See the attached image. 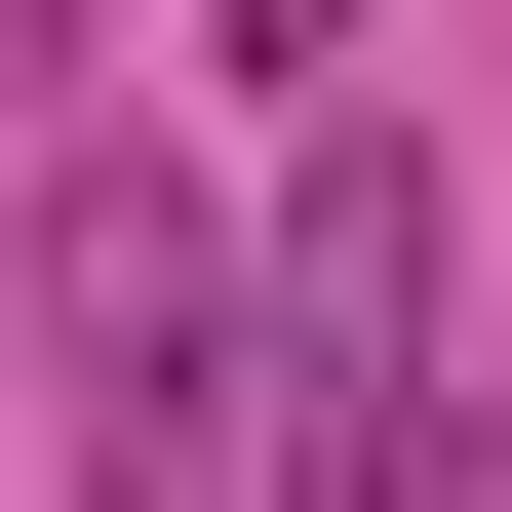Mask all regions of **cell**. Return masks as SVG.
Instances as JSON below:
<instances>
[{"label": "cell", "mask_w": 512, "mask_h": 512, "mask_svg": "<svg viewBox=\"0 0 512 512\" xmlns=\"http://www.w3.org/2000/svg\"><path fill=\"white\" fill-rule=\"evenodd\" d=\"M276 473L316 512H473V316H434V158H355L276 197Z\"/></svg>", "instance_id": "cell-1"}, {"label": "cell", "mask_w": 512, "mask_h": 512, "mask_svg": "<svg viewBox=\"0 0 512 512\" xmlns=\"http://www.w3.org/2000/svg\"><path fill=\"white\" fill-rule=\"evenodd\" d=\"M79 512H119V473H79Z\"/></svg>", "instance_id": "cell-4"}, {"label": "cell", "mask_w": 512, "mask_h": 512, "mask_svg": "<svg viewBox=\"0 0 512 512\" xmlns=\"http://www.w3.org/2000/svg\"><path fill=\"white\" fill-rule=\"evenodd\" d=\"M316 40H355V0H237V79H316Z\"/></svg>", "instance_id": "cell-2"}, {"label": "cell", "mask_w": 512, "mask_h": 512, "mask_svg": "<svg viewBox=\"0 0 512 512\" xmlns=\"http://www.w3.org/2000/svg\"><path fill=\"white\" fill-rule=\"evenodd\" d=\"M0 79H79V0H0Z\"/></svg>", "instance_id": "cell-3"}]
</instances>
